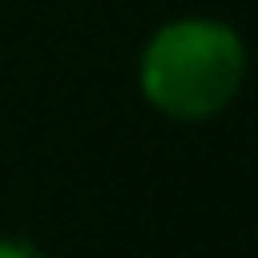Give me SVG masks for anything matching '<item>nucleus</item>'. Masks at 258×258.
Segmentation results:
<instances>
[{
	"mask_svg": "<svg viewBox=\"0 0 258 258\" xmlns=\"http://www.w3.org/2000/svg\"><path fill=\"white\" fill-rule=\"evenodd\" d=\"M0 258H47V254L26 237H0Z\"/></svg>",
	"mask_w": 258,
	"mask_h": 258,
	"instance_id": "f03ea898",
	"label": "nucleus"
},
{
	"mask_svg": "<svg viewBox=\"0 0 258 258\" xmlns=\"http://www.w3.org/2000/svg\"><path fill=\"white\" fill-rule=\"evenodd\" d=\"M140 93L174 123H203L229 110L245 81V42L216 17L165 21L140 51Z\"/></svg>",
	"mask_w": 258,
	"mask_h": 258,
	"instance_id": "f257e3e1",
	"label": "nucleus"
}]
</instances>
